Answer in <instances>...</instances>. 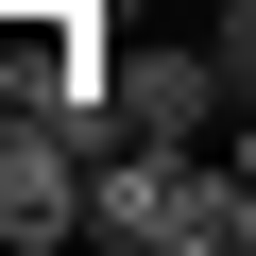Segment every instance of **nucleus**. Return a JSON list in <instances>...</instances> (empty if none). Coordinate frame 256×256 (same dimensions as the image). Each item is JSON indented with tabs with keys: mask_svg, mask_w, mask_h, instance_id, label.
<instances>
[{
	"mask_svg": "<svg viewBox=\"0 0 256 256\" xmlns=\"http://www.w3.org/2000/svg\"><path fill=\"white\" fill-rule=\"evenodd\" d=\"M222 120H239V68H222L205 18H120V52H102V120H86L102 154H205Z\"/></svg>",
	"mask_w": 256,
	"mask_h": 256,
	"instance_id": "f257e3e1",
	"label": "nucleus"
},
{
	"mask_svg": "<svg viewBox=\"0 0 256 256\" xmlns=\"http://www.w3.org/2000/svg\"><path fill=\"white\" fill-rule=\"evenodd\" d=\"M86 239H137V256H256V171L205 137V154H102V205Z\"/></svg>",
	"mask_w": 256,
	"mask_h": 256,
	"instance_id": "f03ea898",
	"label": "nucleus"
},
{
	"mask_svg": "<svg viewBox=\"0 0 256 256\" xmlns=\"http://www.w3.org/2000/svg\"><path fill=\"white\" fill-rule=\"evenodd\" d=\"M205 34H222V68H239V102H256V0H205Z\"/></svg>",
	"mask_w": 256,
	"mask_h": 256,
	"instance_id": "7ed1b4c3",
	"label": "nucleus"
},
{
	"mask_svg": "<svg viewBox=\"0 0 256 256\" xmlns=\"http://www.w3.org/2000/svg\"><path fill=\"white\" fill-rule=\"evenodd\" d=\"M102 18H205V0H102Z\"/></svg>",
	"mask_w": 256,
	"mask_h": 256,
	"instance_id": "20e7f679",
	"label": "nucleus"
},
{
	"mask_svg": "<svg viewBox=\"0 0 256 256\" xmlns=\"http://www.w3.org/2000/svg\"><path fill=\"white\" fill-rule=\"evenodd\" d=\"M222 154H239V171H256V102H239V120H222Z\"/></svg>",
	"mask_w": 256,
	"mask_h": 256,
	"instance_id": "39448f33",
	"label": "nucleus"
}]
</instances>
